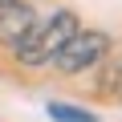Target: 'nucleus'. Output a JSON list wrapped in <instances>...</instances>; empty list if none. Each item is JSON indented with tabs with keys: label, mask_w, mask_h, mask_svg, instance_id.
Segmentation results:
<instances>
[{
	"label": "nucleus",
	"mask_w": 122,
	"mask_h": 122,
	"mask_svg": "<svg viewBox=\"0 0 122 122\" xmlns=\"http://www.w3.org/2000/svg\"><path fill=\"white\" fill-rule=\"evenodd\" d=\"M33 25H37V12H33L29 4H20V0H8V4L0 8V45L16 53Z\"/></svg>",
	"instance_id": "3"
},
{
	"label": "nucleus",
	"mask_w": 122,
	"mask_h": 122,
	"mask_svg": "<svg viewBox=\"0 0 122 122\" xmlns=\"http://www.w3.org/2000/svg\"><path fill=\"white\" fill-rule=\"evenodd\" d=\"M45 110H49V118H57V122H98L94 110H81V106H69V102H49Z\"/></svg>",
	"instance_id": "5"
},
{
	"label": "nucleus",
	"mask_w": 122,
	"mask_h": 122,
	"mask_svg": "<svg viewBox=\"0 0 122 122\" xmlns=\"http://www.w3.org/2000/svg\"><path fill=\"white\" fill-rule=\"evenodd\" d=\"M77 29H81V25H77V16H73L69 8L49 12L45 20H37V25L29 29V37H25V41H20V49H16V61H20V65H29V69L49 65V61H53V53L65 45Z\"/></svg>",
	"instance_id": "1"
},
{
	"label": "nucleus",
	"mask_w": 122,
	"mask_h": 122,
	"mask_svg": "<svg viewBox=\"0 0 122 122\" xmlns=\"http://www.w3.org/2000/svg\"><path fill=\"white\" fill-rule=\"evenodd\" d=\"M106 53H110V37H106V33H98V29H77L65 45L53 53V65H57L61 73H81V69L98 65Z\"/></svg>",
	"instance_id": "2"
},
{
	"label": "nucleus",
	"mask_w": 122,
	"mask_h": 122,
	"mask_svg": "<svg viewBox=\"0 0 122 122\" xmlns=\"http://www.w3.org/2000/svg\"><path fill=\"white\" fill-rule=\"evenodd\" d=\"M98 94L106 102H122V53H106L98 65Z\"/></svg>",
	"instance_id": "4"
},
{
	"label": "nucleus",
	"mask_w": 122,
	"mask_h": 122,
	"mask_svg": "<svg viewBox=\"0 0 122 122\" xmlns=\"http://www.w3.org/2000/svg\"><path fill=\"white\" fill-rule=\"evenodd\" d=\"M4 4H8V0H0V8H4Z\"/></svg>",
	"instance_id": "6"
}]
</instances>
